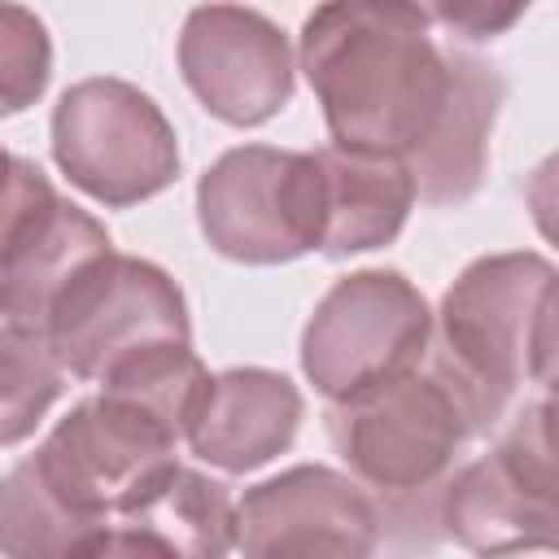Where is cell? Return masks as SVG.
<instances>
[{
  "mask_svg": "<svg viewBox=\"0 0 559 559\" xmlns=\"http://www.w3.org/2000/svg\"><path fill=\"white\" fill-rule=\"evenodd\" d=\"M411 13H419L428 26H441L463 39H493L511 31L533 0H397Z\"/></svg>",
  "mask_w": 559,
  "mask_h": 559,
  "instance_id": "obj_19",
  "label": "cell"
},
{
  "mask_svg": "<svg viewBox=\"0 0 559 559\" xmlns=\"http://www.w3.org/2000/svg\"><path fill=\"white\" fill-rule=\"evenodd\" d=\"M428 341L432 310L406 275L354 271L319 297L301 332V367L323 397L341 402L419 367Z\"/></svg>",
  "mask_w": 559,
  "mask_h": 559,
  "instance_id": "obj_7",
  "label": "cell"
},
{
  "mask_svg": "<svg viewBox=\"0 0 559 559\" xmlns=\"http://www.w3.org/2000/svg\"><path fill=\"white\" fill-rule=\"evenodd\" d=\"M380 542V511L367 485L332 467H288L236 502L231 546L245 555H367Z\"/></svg>",
  "mask_w": 559,
  "mask_h": 559,
  "instance_id": "obj_10",
  "label": "cell"
},
{
  "mask_svg": "<svg viewBox=\"0 0 559 559\" xmlns=\"http://www.w3.org/2000/svg\"><path fill=\"white\" fill-rule=\"evenodd\" d=\"M319 162V253L349 258L389 245L411 210H415V179L402 157L389 153H358L328 144L314 153Z\"/></svg>",
  "mask_w": 559,
  "mask_h": 559,
  "instance_id": "obj_13",
  "label": "cell"
},
{
  "mask_svg": "<svg viewBox=\"0 0 559 559\" xmlns=\"http://www.w3.org/2000/svg\"><path fill=\"white\" fill-rule=\"evenodd\" d=\"M179 70L192 96L227 127H262L293 100L288 35L258 9L214 0L179 31Z\"/></svg>",
  "mask_w": 559,
  "mask_h": 559,
  "instance_id": "obj_9",
  "label": "cell"
},
{
  "mask_svg": "<svg viewBox=\"0 0 559 559\" xmlns=\"http://www.w3.org/2000/svg\"><path fill=\"white\" fill-rule=\"evenodd\" d=\"M66 389V367L39 332L0 319V445L26 441Z\"/></svg>",
  "mask_w": 559,
  "mask_h": 559,
  "instance_id": "obj_17",
  "label": "cell"
},
{
  "mask_svg": "<svg viewBox=\"0 0 559 559\" xmlns=\"http://www.w3.org/2000/svg\"><path fill=\"white\" fill-rule=\"evenodd\" d=\"M297 424L301 393L288 376L266 367H231L210 376L183 441L210 467L253 472L293 445Z\"/></svg>",
  "mask_w": 559,
  "mask_h": 559,
  "instance_id": "obj_11",
  "label": "cell"
},
{
  "mask_svg": "<svg viewBox=\"0 0 559 559\" xmlns=\"http://www.w3.org/2000/svg\"><path fill=\"white\" fill-rule=\"evenodd\" d=\"M39 336L66 376L100 380L144 349L188 345L192 328L183 293L162 266L109 249L74 275Z\"/></svg>",
  "mask_w": 559,
  "mask_h": 559,
  "instance_id": "obj_5",
  "label": "cell"
},
{
  "mask_svg": "<svg viewBox=\"0 0 559 559\" xmlns=\"http://www.w3.org/2000/svg\"><path fill=\"white\" fill-rule=\"evenodd\" d=\"M236 502L227 485L197 467L170 463L122 511H114L96 555H175L214 559L231 550Z\"/></svg>",
  "mask_w": 559,
  "mask_h": 559,
  "instance_id": "obj_12",
  "label": "cell"
},
{
  "mask_svg": "<svg viewBox=\"0 0 559 559\" xmlns=\"http://www.w3.org/2000/svg\"><path fill=\"white\" fill-rule=\"evenodd\" d=\"M57 201V188L48 183V175L26 162V157H13L9 148H0V253L22 236V227L48 210Z\"/></svg>",
  "mask_w": 559,
  "mask_h": 559,
  "instance_id": "obj_20",
  "label": "cell"
},
{
  "mask_svg": "<svg viewBox=\"0 0 559 559\" xmlns=\"http://www.w3.org/2000/svg\"><path fill=\"white\" fill-rule=\"evenodd\" d=\"M463 52L397 0H323L297 48L332 144L402 162L437 135Z\"/></svg>",
  "mask_w": 559,
  "mask_h": 559,
  "instance_id": "obj_1",
  "label": "cell"
},
{
  "mask_svg": "<svg viewBox=\"0 0 559 559\" xmlns=\"http://www.w3.org/2000/svg\"><path fill=\"white\" fill-rule=\"evenodd\" d=\"M100 533L74 515L57 489L39 476L35 459L26 454L0 480V550L13 559H44V555H96Z\"/></svg>",
  "mask_w": 559,
  "mask_h": 559,
  "instance_id": "obj_16",
  "label": "cell"
},
{
  "mask_svg": "<svg viewBox=\"0 0 559 559\" xmlns=\"http://www.w3.org/2000/svg\"><path fill=\"white\" fill-rule=\"evenodd\" d=\"M109 249V231L87 210L57 197L0 253V319L26 332H44L57 297Z\"/></svg>",
  "mask_w": 559,
  "mask_h": 559,
  "instance_id": "obj_14",
  "label": "cell"
},
{
  "mask_svg": "<svg viewBox=\"0 0 559 559\" xmlns=\"http://www.w3.org/2000/svg\"><path fill=\"white\" fill-rule=\"evenodd\" d=\"M48 74H52L48 26L31 9L0 0V118L35 105L39 92L48 87Z\"/></svg>",
  "mask_w": 559,
  "mask_h": 559,
  "instance_id": "obj_18",
  "label": "cell"
},
{
  "mask_svg": "<svg viewBox=\"0 0 559 559\" xmlns=\"http://www.w3.org/2000/svg\"><path fill=\"white\" fill-rule=\"evenodd\" d=\"M52 157L100 205H135L179 175V140L166 114L122 79H83L52 109Z\"/></svg>",
  "mask_w": 559,
  "mask_h": 559,
  "instance_id": "obj_6",
  "label": "cell"
},
{
  "mask_svg": "<svg viewBox=\"0 0 559 559\" xmlns=\"http://www.w3.org/2000/svg\"><path fill=\"white\" fill-rule=\"evenodd\" d=\"M328 437L358 485L371 489L384 524H419V542L437 537V493L459 467L476 419L459 389L428 362L332 402Z\"/></svg>",
  "mask_w": 559,
  "mask_h": 559,
  "instance_id": "obj_3",
  "label": "cell"
},
{
  "mask_svg": "<svg viewBox=\"0 0 559 559\" xmlns=\"http://www.w3.org/2000/svg\"><path fill=\"white\" fill-rule=\"evenodd\" d=\"M502 96H507L502 74L485 57L463 52L459 87H454V100H450L437 135L406 162L419 201L459 205L480 188L485 166H489V135H493Z\"/></svg>",
  "mask_w": 559,
  "mask_h": 559,
  "instance_id": "obj_15",
  "label": "cell"
},
{
  "mask_svg": "<svg viewBox=\"0 0 559 559\" xmlns=\"http://www.w3.org/2000/svg\"><path fill=\"white\" fill-rule=\"evenodd\" d=\"M489 454L459 463L437 493V533L467 550H555L559 472L550 432V393L524 397L498 428Z\"/></svg>",
  "mask_w": 559,
  "mask_h": 559,
  "instance_id": "obj_4",
  "label": "cell"
},
{
  "mask_svg": "<svg viewBox=\"0 0 559 559\" xmlns=\"http://www.w3.org/2000/svg\"><path fill=\"white\" fill-rule=\"evenodd\" d=\"M319 162L271 144L223 153L197 183L201 236L249 266L293 262L319 249Z\"/></svg>",
  "mask_w": 559,
  "mask_h": 559,
  "instance_id": "obj_8",
  "label": "cell"
},
{
  "mask_svg": "<svg viewBox=\"0 0 559 559\" xmlns=\"http://www.w3.org/2000/svg\"><path fill=\"white\" fill-rule=\"evenodd\" d=\"M428 362L459 389L476 432H493L555 371V266L542 253L472 262L432 314Z\"/></svg>",
  "mask_w": 559,
  "mask_h": 559,
  "instance_id": "obj_2",
  "label": "cell"
}]
</instances>
